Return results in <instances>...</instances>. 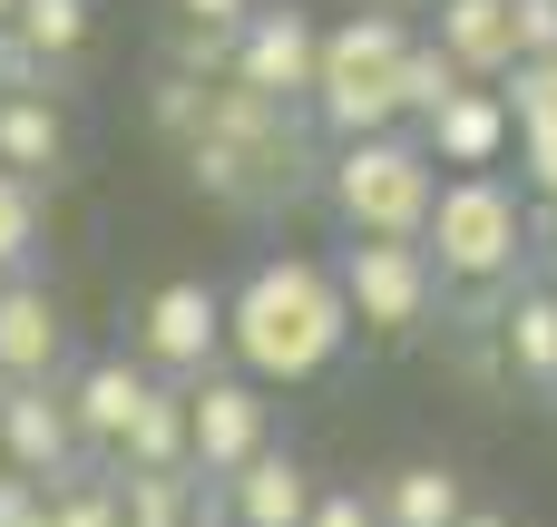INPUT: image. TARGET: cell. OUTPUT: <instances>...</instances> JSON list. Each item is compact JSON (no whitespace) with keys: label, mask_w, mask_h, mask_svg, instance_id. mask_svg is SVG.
Listing matches in <instances>:
<instances>
[{"label":"cell","mask_w":557,"mask_h":527,"mask_svg":"<svg viewBox=\"0 0 557 527\" xmlns=\"http://www.w3.org/2000/svg\"><path fill=\"white\" fill-rule=\"evenodd\" d=\"M431 264H441V293H490L519 274L529 254V196L499 176V166H450L441 196H431V225H421Z\"/></svg>","instance_id":"cell-2"},{"label":"cell","mask_w":557,"mask_h":527,"mask_svg":"<svg viewBox=\"0 0 557 527\" xmlns=\"http://www.w3.org/2000/svg\"><path fill=\"white\" fill-rule=\"evenodd\" d=\"M49 78H59V68H49V59H39V49L0 20V88H49Z\"/></svg>","instance_id":"cell-29"},{"label":"cell","mask_w":557,"mask_h":527,"mask_svg":"<svg viewBox=\"0 0 557 527\" xmlns=\"http://www.w3.org/2000/svg\"><path fill=\"white\" fill-rule=\"evenodd\" d=\"M343 342H352V303H343V284H333V264H313V254H264L235 293H225V352H235V372H255L264 391L284 381H323L333 362H343Z\"/></svg>","instance_id":"cell-1"},{"label":"cell","mask_w":557,"mask_h":527,"mask_svg":"<svg viewBox=\"0 0 557 527\" xmlns=\"http://www.w3.org/2000/svg\"><path fill=\"white\" fill-rule=\"evenodd\" d=\"M215 527H235V518H215Z\"/></svg>","instance_id":"cell-37"},{"label":"cell","mask_w":557,"mask_h":527,"mask_svg":"<svg viewBox=\"0 0 557 527\" xmlns=\"http://www.w3.org/2000/svg\"><path fill=\"white\" fill-rule=\"evenodd\" d=\"M10 10H20V0H0V20H10Z\"/></svg>","instance_id":"cell-36"},{"label":"cell","mask_w":557,"mask_h":527,"mask_svg":"<svg viewBox=\"0 0 557 527\" xmlns=\"http://www.w3.org/2000/svg\"><path fill=\"white\" fill-rule=\"evenodd\" d=\"M0 166L39 176V186L69 166V117H59L49 88H0Z\"/></svg>","instance_id":"cell-16"},{"label":"cell","mask_w":557,"mask_h":527,"mask_svg":"<svg viewBox=\"0 0 557 527\" xmlns=\"http://www.w3.org/2000/svg\"><path fill=\"white\" fill-rule=\"evenodd\" d=\"M10 29H20L49 68H69V59L88 49V29H98V0H20V10H10Z\"/></svg>","instance_id":"cell-22"},{"label":"cell","mask_w":557,"mask_h":527,"mask_svg":"<svg viewBox=\"0 0 557 527\" xmlns=\"http://www.w3.org/2000/svg\"><path fill=\"white\" fill-rule=\"evenodd\" d=\"M499 352H509L519 381L557 391V293L548 284H519V293L499 303Z\"/></svg>","instance_id":"cell-19"},{"label":"cell","mask_w":557,"mask_h":527,"mask_svg":"<svg viewBox=\"0 0 557 527\" xmlns=\"http://www.w3.org/2000/svg\"><path fill=\"white\" fill-rule=\"evenodd\" d=\"M411 137H421L441 166H499L519 127H509V108H499V88H490V78H460L431 117H411Z\"/></svg>","instance_id":"cell-9"},{"label":"cell","mask_w":557,"mask_h":527,"mask_svg":"<svg viewBox=\"0 0 557 527\" xmlns=\"http://www.w3.org/2000/svg\"><path fill=\"white\" fill-rule=\"evenodd\" d=\"M39 254V176L0 166V274H29Z\"/></svg>","instance_id":"cell-24"},{"label":"cell","mask_w":557,"mask_h":527,"mask_svg":"<svg viewBox=\"0 0 557 527\" xmlns=\"http://www.w3.org/2000/svg\"><path fill=\"white\" fill-rule=\"evenodd\" d=\"M313 489H323V479H313L294 450H274V440H264L245 469H225V479H215V509H225L235 527H304Z\"/></svg>","instance_id":"cell-11"},{"label":"cell","mask_w":557,"mask_h":527,"mask_svg":"<svg viewBox=\"0 0 557 527\" xmlns=\"http://www.w3.org/2000/svg\"><path fill=\"white\" fill-rule=\"evenodd\" d=\"M0 479H10V450H0Z\"/></svg>","instance_id":"cell-35"},{"label":"cell","mask_w":557,"mask_h":527,"mask_svg":"<svg viewBox=\"0 0 557 527\" xmlns=\"http://www.w3.org/2000/svg\"><path fill=\"white\" fill-rule=\"evenodd\" d=\"M59 372H69V323L49 284L0 274V381H59Z\"/></svg>","instance_id":"cell-10"},{"label":"cell","mask_w":557,"mask_h":527,"mask_svg":"<svg viewBox=\"0 0 557 527\" xmlns=\"http://www.w3.org/2000/svg\"><path fill=\"white\" fill-rule=\"evenodd\" d=\"M431 39H441L470 78H499V68L519 59V20H509V0H441Z\"/></svg>","instance_id":"cell-18"},{"label":"cell","mask_w":557,"mask_h":527,"mask_svg":"<svg viewBox=\"0 0 557 527\" xmlns=\"http://www.w3.org/2000/svg\"><path fill=\"white\" fill-rule=\"evenodd\" d=\"M108 469H186V381H147V401H137V421L117 430V450H108Z\"/></svg>","instance_id":"cell-17"},{"label":"cell","mask_w":557,"mask_h":527,"mask_svg":"<svg viewBox=\"0 0 557 527\" xmlns=\"http://www.w3.org/2000/svg\"><path fill=\"white\" fill-rule=\"evenodd\" d=\"M548 293H557V244H548Z\"/></svg>","instance_id":"cell-34"},{"label":"cell","mask_w":557,"mask_h":527,"mask_svg":"<svg viewBox=\"0 0 557 527\" xmlns=\"http://www.w3.org/2000/svg\"><path fill=\"white\" fill-rule=\"evenodd\" d=\"M0 527H49V489L10 469V479H0Z\"/></svg>","instance_id":"cell-30"},{"label":"cell","mask_w":557,"mask_h":527,"mask_svg":"<svg viewBox=\"0 0 557 527\" xmlns=\"http://www.w3.org/2000/svg\"><path fill=\"white\" fill-rule=\"evenodd\" d=\"M49 527H127L117 518V479H88V469L59 479V489H49Z\"/></svg>","instance_id":"cell-25"},{"label":"cell","mask_w":557,"mask_h":527,"mask_svg":"<svg viewBox=\"0 0 557 527\" xmlns=\"http://www.w3.org/2000/svg\"><path fill=\"white\" fill-rule=\"evenodd\" d=\"M147 362L137 352H98V362H78L59 391H69V421H78V440H88V460H108L117 450V430L137 421V401H147Z\"/></svg>","instance_id":"cell-13"},{"label":"cell","mask_w":557,"mask_h":527,"mask_svg":"<svg viewBox=\"0 0 557 527\" xmlns=\"http://www.w3.org/2000/svg\"><path fill=\"white\" fill-rule=\"evenodd\" d=\"M509 20H519V49H557V0H509Z\"/></svg>","instance_id":"cell-31"},{"label":"cell","mask_w":557,"mask_h":527,"mask_svg":"<svg viewBox=\"0 0 557 527\" xmlns=\"http://www.w3.org/2000/svg\"><path fill=\"white\" fill-rule=\"evenodd\" d=\"M333 284L352 303V332H382V342L421 332L431 303H441V264H431L421 235H352L343 264H333Z\"/></svg>","instance_id":"cell-4"},{"label":"cell","mask_w":557,"mask_h":527,"mask_svg":"<svg viewBox=\"0 0 557 527\" xmlns=\"http://www.w3.org/2000/svg\"><path fill=\"white\" fill-rule=\"evenodd\" d=\"M372 509H382V527H450L470 509V479L450 460H401L372 479Z\"/></svg>","instance_id":"cell-15"},{"label":"cell","mask_w":557,"mask_h":527,"mask_svg":"<svg viewBox=\"0 0 557 527\" xmlns=\"http://www.w3.org/2000/svg\"><path fill=\"white\" fill-rule=\"evenodd\" d=\"M401 49H411V20L392 10H352L323 29V68H401Z\"/></svg>","instance_id":"cell-21"},{"label":"cell","mask_w":557,"mask_h":527,"mask_svg":"<svg viewBox=\"0 0 557 527\" xmlns=\"http://www.w3.org/2000/svg\"><path fill=\"white\" fill-rule=\"evenodd\" d=\"M304 527H382V509H372V489H313Z\"/></svg>","instance_id":"cell-28"},{"label":"cell","mask_w":557,"mask_h":527,"mask_svg":"<svg viewBox=\"0 0 557 527\" xmlns=\"http://www.w3.org/2000/svg\"><path fill=\"white\" fill-rule=\"evenodd\" d=\"M548 59H557V49H548Z\"/></svg>","instance_id":"cell-38"},{"label":"cell","mask_w":557,"mask_h":527,"mask_svg":"<svg viewBox=\"0 0 557 527\" xmlns=\"http://www.w3.org/2000/svg\"><path fill=\"white\" fill-rule=\"evenodd\" d=\"M460 78H470V68H460V59L441 49V39H421V29H411V49H401V68H392V98H401V127H411V117H431V108H441V98H450Z\"/></svg>","instance_id":"cell-23"},{"label":"cell","mask_w":557,"mask_h":527,"mask_svg":"<svg viewBox=\"0 0 557 527\" xmlns=\"http://www.w3.org/2000/svg\"><path fill=\"white\" fill-rule=\"evenodd\" d=\"M450 527H519V518H509V509H480V499H470V509H460Z\"/></svg>","instance_id":"cell-33"},{"label":"cell","mask_w":557,"mask_h":527,"mask_svg":"<svg viewBox=\"0 0 557 527\" xmlns=\"http://www.w3.org/2000/svg\"><path fill=\"white\" fill-rule=\"evenodd\" d=\"M313 68H323V20H313L304 0H255V10L235 20L225 78H245V88L284 98V108H304V98H313Z\"/></svg>","instance_id":"cell-6"},{"label":"cell","mask_w":557,"mask_h":527,"mask_svg":"<svg viewBox=\"0 0 557 527\" xmlns=\"http://www.w3.org/2000/svg\"><path fill=\"white\" fill-rule=\"evenodd\" d=\"M245 10H255V0H176V20H225V29H235Z\"/></svg>","instance_id":"cell-32"},{"label":"cell","mask_w":557,"mask_h":527,"mask_svg":"<svg viewBox=\"0 0 557 527\" xmlns=\"http://www.w3.org/2000/svg\"><path fill=\"white\" fill-rule=\"evenodd\" d=\"M225 59H235V29H225V20H176L166 68H186V78H225Z\"/></svg>","instance_id":"cell-26"},{"label":"cell","mask_w":557,"mask_h":527,"mask_svg":"<svg viewBox=\"0 0 557 527\" xmlns=\"http://www.w3.org/2000/svg\"><path fill=\"white\" fill-rule=\"evenodd\" d=\"M304 117L343 147V137H372V127H401V98H392V68H313V98Z\"/></svg>","instance_id":"cell-14"},{"label":"cell","mask_w":557,"mask_h":527,"mask_svg":"<svg viewBox=\"0 0 557 527\" xmlns=\"http://www.w3.org/2000/svg\"><path fill=\"white\" fill-rule=\"evenodd\" d=\"M176 156H186L196 196L225 205V215H255V205H274L294 186V156H264V147H235V137H186Z\"/></svg>","instance_id":"cell-12"},{"label":"cell","mask_w":557,"mask_h":527,"mask_svg":"<svg viewBox=\"0 0 557 527\" xmlns=\"http://www.w3.org/2000/svg\"><path fill=\"white\" fill-rule=\"evenodd\" d=\"M509 147H519V186H529V196H557V108H548V117H529Z\"/></svg>","instance_id":"cell-27"},{"label":"cell","mask_w":557,"mask_h":527,"mask_svg":"<svg viewBox=\"0 0 557 527\" xmlns=\"http://www.w3.org/2000/svg\"><path fill=\"white\" fill-rule=\"evenodd\" d=\"M0 450H10V469L39 479V489H59V479L88 469V440H78L59 381H0Z\"/></svg>","instance_id":"cell-8"},{"label":"cell","mask_w":557,"mask_h":527,"mask_svg":"<svg viewBox=\"0 0 557 527\" xmlns=\"http://www.w3.org/2000/svg\"><path fill=\"white\" fill-rule=\"evenodd\" d=\"M323 196H333L343 235H421L431 225V196H441V156L411 127H372V137H343L333 147Z\"/></svg>","instance_id":"cell-3"},{"label":"cell","mask_w":557,"mask_h":527,"mask_svg":"<svg viewBox=\"0 0 557 527\" xmlns=\"http://www.w3.org/2000/svg\"><path fill=\"white\" fill-rule=\"evenodd\" d=\"M137 362H147V372H166V381L215 372V362H225V293H215V284H196V274L157 284V293H147V313H137Z\"/></svg>","instance_id":"cell-7"},{"label":"cell","mask_w":557,"mask_h":527,"mask_svg":"<svg viewBox=\"0 0 557 527\" xmlns=\"http://www.w3.org/2000/svg\"><path fill=\"white\" fill-rule=\"evenodd\" d=\"M206 479L196 469H117V518L127 527H196Z\"/></svg>","instance_id":"cell-20"},{"label":"cell","mask_w":557,"mask_h":527,"mask_svg":"<svg viewBox=\"0 0 557 527\" xmlns=\"http://www.w3.org/2000/svg\"><path fill=\"white\" fill-rule=\"evenodd\" d=\"M264 440H274V401H264L255 372H196L186 381V469L196 479L245 469Z\"/></svg>","instance_id":"cell-5"}]
</instances>
